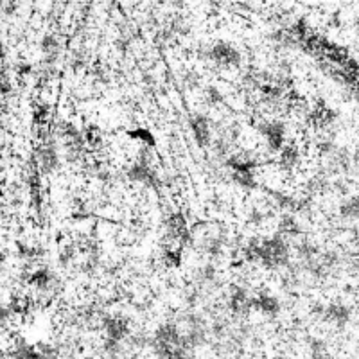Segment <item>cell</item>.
I'll list each match as a JSON object with an SVG mask.
<instances>
[{
    "label": "cell",
    "instance_id": "6da1fadb",
    "mask_svg": "<svg viewBox=\"0 0 359 359\" xmlns=\"http://www.w3.org/2000/svg\"><path fill=\"white\" fill-rule=\"evenodd\" d=\"M210 56H212V59L223 63V65H236V63H239V54L236 52L234 47L227 45V43H219V45H216L214 49H212Z\"/></svg>",
    "mask_w": 359,
    "mask_h": 359
},
{
    "label": "cell",
    "instance_id": "7a4b0ae2",
    "mask_svg": "<svg viewBox=\"0 0 359 359\" xmlns=\"http://www.w3.org/2000/svg\"><path fill=\"white\" fill-rule=\"evenodd\" d=\"M192 129H194L196 140L201 146H206L210 142V126H208V120L205 117H196L192 120Z\"/></svg>",
    "mask_w": 359,
    "mask_h": 359
},
{
    "label": "cell",
    "instance_id": "3957f363",
    "mask_svg": "<svg viewBox=\"0 0 359 359\" xmlns=\"http://www.w3.org/2000/svg\"><path fill=\"white\" fill-rule=\"evenodd\" d=\"M129 136H131V138H136V140H140L142 144L148 146V148H153L155 146V136L151 135L149 129H144V128L131 129V131H129Z\"/></svg>",
    "mask_w": 359,
    "mask_h": 359
},
{
    "label": "cell",
    "instance_id": "277c9868",
    "mask_svg": "<svg viewBox=\"0 0 359 359\" xmlns=\"http://www.w3.org/2000/svg\"><path fill=\"white\" fill-rule=\"evenodd\" d=\"M255 304L264 311V313H275V311L278 309L277 300H275V298H269V297H260Z\"/></svg>",
    "mask_w": 359,
    "mask_h": 359
}]
</instances>
